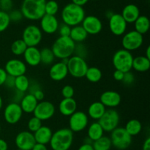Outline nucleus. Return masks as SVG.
I'll use <instances>...</instances> for the list:
<instances>
[{
  "label": "nucleus",
  "instance_id": "2",
  "mask_svg": "<svg viewBox=\"0 0 150 150\" xmlns=\"http://www.w3.org/2000/svg\"><path fill=\"white\" fill-rule=\"evenodd\" d=\"M86 16L83 7L76 5L73 3H69L63 7L61 13L63 23L70 26L80 25Z\"/></svg>",
  "mask_w": 150,
  "mask_h": 150
},
{
  "label": "nucleus",
  "instance_id": "41",
  "mask_svg": "<svg viewBox=\"0 0 150 150\" xmlns=\"http://www.w3.org/2000/svg\"><path fill=\"white\" fill-rule=\"evenodd\" d=\"M86 54H87V50H86V48L82 43H79L78 44H76L74 51L75 55H77L81 57H83V58H85L86 56Z\"/></svg>",
  "mask_w": 150,
  "mask_h": 150
},
{
  "label": "nucleus",
  "instance_id": "20",
  "mask_svg": "<svg viewBox=\"0 0 150 150\" xmlns=\"http://www.w3.org/2000/svg\"><path fill=\"white\" fill-rule=\"evenodd\" d=\"M67 64L62 61L53 63L49 69V76L52 80L60 82L65 79L68 75Z\"/></svg>",
  "mask_w": 150,
  "mask_h": 150
},
{
  "label": "nucleus",
  "instance_id": "57",
  "mask_svg": "<svg viewBox=\"0 0 150 150\" xmlns=\"http://www.w3.org/2000/svg\"><path fill=\"white\" fill-rule=\"evenodd\" d=\"M0 133H1V126H0Z\"/></svg>",
  "mask_w": 150,
  "mask_h": 150
},
{
  "label": "nucleus",
  "instance_id": "49",
  "mask_svg": "<svg viewBox=\"0 0 150 150\" xmlns=\"http://www.w3.org/2000/svg\"><path fill=\"white\" fill-rule=\"evenodd\" d=\"M7 76V72L5 71L4 69L3 68H0V86L3 85L5 82L6 78Z\"/></svg>",
  "mask_w": 150,
  "mask_h": 150
},
{
  "label": "nucleus",
  "instance_id": "21",
  "mask_svg": "<svg viewBox=\"0 0 150 150\" xmlns=\"http://www.w3.org/2000/svg\"><path fill=\"white\" fill-rule=\"evenodd\" d=\"M24 63L32 67H36L41 63L40 50L37 46H28L23 54Z\"/></svg>",
  "mask_w": 150,
  "mask_h": 150
},
{
  "label": "nucleus",
  "instance_id": "8",
  "mask_svg": "<svg viewBox=\"0 0 150 150\" xmlns=\"http://www.w3.org/2000/svg\"><path fill=\"white\" fill-rule=\"evenodd\" d=\"M98 121L102 126L104 132H111L119 126L120 121V113L114 108L106 109Z\"/></svg>",
  "mask_w": 150,
  "mask_h": 150
},
{
  "label": "nucleus",
  "instance_id": "34",
  "mask_svg": "<svg viewBox=\"0 0 150 150\" xmlns=\"http://www.w3.org/2000/svg\"><path fill=\"white\" fill-rule=\"evenodd\" d=\"M92 146L94 150H110L112 146V144L109 137L103 135L99 139L93 141Z\"/></svg>",
  "mask_w": 150,
  "mask_h": 150
},
{
  "label": "nucleus",
  "instance_id": "1",
  "mask_svg": "<svg viewBox=\"0 0 150 150\" xmlns=\"http://www.w3.org/2000/svg\"><path fill=\"white\" fill-rule=\"evenodd\" d=\"M46 0H23L21 12L23 18L30 21H38L45 15Z\"/></svg>",
  "mask_w": 150,
  "mask_h": 150
},
{
  "label": "nucleus",
  "instance_id": "44",
  "mask_svg": "<svg viewBox=\"0 0 150 150\" xmlns=\"http://www.w3.org/2000/svg\"><path fill=\"white\" fill-rule=\"evenodd\" d=\"M70 30H71V26H68V25L65 24L64 23L62 24H59L58 29L59 36H69L70 33Z\"/></svg>",
  "mask_w": 150,
  "mask_h": 150
},
{
  "label": "nucleus",
  "instance_id": "6",
  "mask_svg": "<svg viewBox=\"0 0 150 150\" xmlns=\"http://www.w3.org/2000/svg\"><path fill=\"white\" fill-rule=\"evenodd\" d=\"M111 144L118 150H125L130 147L133 141V137L128 134L125 127L117 126L111 132Z\"/></svg>",
  "mask_w": 150,
  "mask_h": 150
},
{
  "label": "nucleus",
  "instance_id": "27",
  "mask_svg": "<svg viewBox=\"0 0 150 150\" xmlns=\"http://www.w3.org/2000/svg\"><path fill=\"white\" fill-rule=\"evenodd\" d=\"M150 69V59L145 57L144 55L137 56L133 57L132 69L140 73H144Z\"/></svg>",
  "mask_w": 150,
  "mask_h": 150
},
{
  "label": "nucleus",
  "instance_id": "51",
  "mask_svg": "<svg viewBox=\"0 0 150 150\" xmlns=\"http://www.w3.org/2000/svg\"><path fill=\"white\" fill-rule=\"evenodd\" d=\"M78 150H94V149L93 146H92V144L84 143V144H83L79 147Z\"/></svg>",
  "mask_w": 150,
  "mask_h": 150
},
{
  "label": "nucleus",
  "instance_id": "26",
  "mask_svg": "<svg viewBox=\"0 0 150 150\" xmlns=\"http://www.w3.org/2000/svg\"><path fill=\"white\" fill-rule=\"evenodd\" d=\"M106 110V107L100 101H94L89 104L87 110L88 117L93 120L98 121Z\"/></svg>",
  "mask_w": 150,
  "mask_h": 150
},
{
  "label": "nucleus",
  "instance_id": "5",
  "mask_svg": "<svg viewBox=\"0 0 150 150\" xmlns=\"http://www.w3.org/2000/svg\"><path fill=\"white\" fill-rule=\"evenodd\" d=\"M133 55L131 51L120 49L115 51L112 57V63L116 70L123 72L130 71L133 66Z\"/></svg>",
  "mask_w": 150,
  "mask_h": 150
},
{
  "label": "nucleus",
  "instance_id": "35",
  "mask_svg": "<svg viewBox=\"0 0 150 150\" xmlns=\"http://www.w3.org/2000/svg\"><path fill=\"white\" fill-rule=\"evenodd\" d=\"M55 56L51 49L45 47L40 50V62L45 66L52 65L55 60Z\"/></svg>",
  "mask_w": 150,
  "mask_h": 150
},
{
  "label": "nucleus",
  "instance_id": "53",
  "mask_svg": "<svg viewBox=\"0 0 150 150\" xmlns=\"http://www.w3.org/2000/svg\"><path fill=\"white\" fill-rule=\"evenodd\" d=\"M142 150H150V137H147L145 139L142 146Z\"/></svg>",
  "mask_w": 150,
  "mask_h": 150
},
{
  "label": "nucleus",
  "instance_id": "22",
  "mask_svg": "<svg viewBox=\"0 0 150 150\" xmlns=\"http://www.w3.org/2000/svg\"><path fill=\"white\" fill-rule=\"evenodd\" d=\"M77 110V102L73 98H63L59 104V111L62 116H70Z\"/></svg>",
  "mask_w": 150,
  "mask_h": 150
},
{
  "label": "nucleus",
  "instance_id": "58",
  "mask_svg": "<svg viewBox=\"0 0 150 150\" xmlns=\"http://www.w3.org/2000/svg\"><path fill=\"white\" fill-rule=\"evenodd\" d=\"M18 150H20V149H18Z\"/></svg>",
  "mask_w": 150,
  "mask_h": 150
},
{
  "label": "nucleus",
  "instance_id": "14",
  "mask_svg": "<svg viewBox=\"0 0 150 150\" xmlns=\"http://www.w3.org/2000/svg\"><path fill=\"white\" fill-rule=\"evenodd\" d=\"M108 26L113 35L121 36L126 32L127 23L120 13H114L108 19Z\"/></svg>",
  "mask_w": 150,
  "mask_h": 150
},
{
  "label": "nucleus",
  "instance_id": "11",
  "mask_svg": "<svg viewBox=\"0 0 150 150\" xmlns=\"http://www.w3.org/2000/svg\"><path fill=\"white\" fill-rule=\"evenodd\" d=\"M69 117V129L73 132H81L89 124V117L83 111L76 110Z\"/></svg>",
  "mask_w": 150,
  "mask_h": 150
},
{
  "label": "nucleus",
  "instance_id": "37",
  "mask_svg": "<svg viewBox=\"0 0 150 150\" xmlns=\"http://www.w3.org/2000/svg\"><path fill=\"white\" fill-rule=\"evenodd\" d=\"M59 10L58 2L55 0H48L46 1L45 4V14L56 16Z\"/></svg>",
  "mask_w": 150,
  "mask_h": 150
},
{
  "label": "nucleus",
  "instance_id": "13",
  "mask_svg": "<svg viewBox=\"0 0 150 150\" xmlns=\"http://www.w3.org/2000/svg\"><path fill=\"white\" fill-rule=\"evenodd\" d=\"M55 112V106L52 102L42 100V101H38L33 112V114L34 116L42 121H47L51 119L54 116Z\"/></svg>",
  "mask_w": 150,
  "mask_h": 150
},
{
  "label": "nucleus",
  "instance_id": "36",
  "mask_svg": "<svg viewBox=\"0 0 150 150\" xmlns=\"http://www.w3.org/2000/svg\"><path fill=\"white\" fill-rule=\"evenodd\" d=\"M27 45L22 39H17L13 42L10 46L12 53L16 56L23 55L27 48Z\"/></svg>",
  "mask_w": 150,
  "mask_h": 150
},
{
  "label": "nucleus",
  "instance_id": "7",
  "mask_svg": "<svg viewBox=\"0 0 150 150\" xmlns=\"http://www.w3.org/2000/svg\"><path fill=\"white\" fill-rule=\"evenodd\" d=\"M67 66L68 74L74 78L84 77L89 67L85 58L75 54L68 58Z\"/></svg>",
  "mask_w": 150,
  "mask_h": 150
},
{
  "label": "nucleus",
  "instance_id": "23",
  "mask_svg": "<svg viewBox=\"0 0 150 150\" xmlns=\"http://www.w3.org/2000/svg\"><path fill=\"white\" fill-rule=\"evenodd\" d=\"M121 15L127 24H133L140 16V10L136 4H129L123 8Z\"/></svg>",
  "mask_w": 150,
  "mask_h": 150
},
{
  "label": "nucleus",
  "instance_id": "15",
  "mask_svg": "<svg viewBox=\"0 0 150 150\" xmlns=\"http://www.w3.org/2000/svg\"><path fill=\"white\" fill-rule=\"evenodd\" d=\"M4 70L7 75L17 77L18 76L24 75L27 71V66L24 61L20 59H10L4 66Z\"/></svg>",
  "mask_w": 150,
  "mask_h": 150
},
{
  "label": "nucleus",
  "instance_id": "29",
  "mask_svg": "<svg viewBox=\"0 0 150 150\" xmlns=\"http://www.w3.org/2000/svg\"><path fill=\"white\" fill-rule=\"evenodd\" d=\"M103 129L98 121L93 122L88 127L87 136L92 142L103 136Z\"/></svg>",
  "mask_w": 150,
  "mask_h": 150
},
{
  "label": "nucleus",
  "instance_id": "43",
  "mask_svg": "<svg viewBox=\"0 0 150 150\" xmlns=\"http://www.w3.org/2000/svg\"><path fill=\"white\" fill-rule=\"evenodd\" d=\"M13 6V0H0V10L8 13L12 10Z\"/></svg>",
  "mask_w": 150,
  "mask_h": 150
},
{
  "label": "nucleus",
  "instance_id": "54",
  "mask_svg": "<svg viewBox=\"0 0 150 150\" xmlns=\"http://www.w3.org/2000/svg\"><path fill=\"white\" fill-rule=\"evenodd\" d=\"M8 149V144L7 141H4L2 138H0V150H7Z\"/></svg>",
  "mask_w": 150,
  "mask_h": 150
},
{
  "label": "nucleus",
  "instance_id": "40",
  "mask_svg": "<svg viewBox=\"0 0 150 150\" xmlns=\"http://www.w3.org/2000/svg\"><path fill=\"white\" fill-rule=\"evenodd\" d=\"M62 96L63 98H73L75 94V90L72 85H66L62 88Z\"/></svg>",
  "mask_w": 150,
  "mask_h": 150
},
{
  "label": "nucleus",
  "instance_id": "31",
  "mask_svg": "<svg viewBox=\"0 0 150 150\" xmlns=\"http://www.w3.org/2000/svg\"><path fill=\"white\" fill-rule=\"evenodd\" d=\"M125 129L128 132L129 135H131L132 137L136 136L142 132V124L138 119H130L126 123Z\"/></svg>",
  "mask_w": 150,
  "mask_h": 150
},
{
  "label": "nucleus",
  "instance_id": "9",
  "mask_svg": "<svg viewBox=\"0 0 150 150\" xmlns=\"http://www.w3.org/2000/svg\"><path fill=\"white\" fill-rule=\"evenodd\" d=\"M144 43V35L137 31L131 30L125 32L122 38V49L129 51H136L139 49Z\"/></svg>",
  "mask_w": 150,
  "mask_h": 150
},
{
  "label": "nucleus",
  "instance_id": "32",
  "mask_svg": "<svg viewBox=\"0 0 150 150\" xmlns=\"http://www.w3.org/2000/svg\"><path fill=\"white\" fill-rule=\"evenodd\" d=\"M103 73L100 69L95 66H92V67H88L87 71L85 74V77L86 78L89 82H92V83H96L100 81L102 79Z\"/></svg>",
  "mask_w": 150,
  "mask_h": 150
},
{
  "label": "nucleus",
  "instance_id": "25",
  "mask_svg": "<svg viewBox=\"0 0 150 150\" xmlns=\"http://www.w3.org/2000/svg\"><path fill=\"white\" fill-rule=\"evenodd\" d=\"M36 143L46 144H49L52 137L53 132L51 128L48 126H41L36 132L33 133Z\"/></svg>",
  "mask_w": 150,
  "mask_h": 150
},
{
  "label": "nucleus",
  "instance_id": "56",
  "mask_svg": "<svg viewBox=\"0 0 150 150\" xmlns=\"http://www.w3.org/2000/svg\"><path fill=\"white\" fill-rule=\"evenodd\" d=\"M3 107V99H2V97L0 96V110H1V109Z\"/></svg>",
  "mask_w": 150,
  "mask_h": 150
},
{
  "label": "nucleus",
  "instance_id": "48",
  "mask_svg": "<svg viewBox=\"0 0 150 150\" xmlns=\"http://www.w3.org/2000/svg\"><path fill=\"white\" fill-rule=\"evenodd\" d=\"M125 72L122 71L120 70H116L113 73V77L115 79L116 81H118V82H122L123 79V77H124Z\"/></svg>",
  "mask_w": 150,
  "mask_h": 150
},
{
  "label": "nucleus",
  "instance_id": "4",
  "mask_svg": "<svg viewBox=\"0 0 150 150\" xmlns=\"http://www.w3.org/2000/svg\"><path fill=\"white\" fill-rule=\"evenodd\" d=\"M73 142V132L69 128H62L53 132L49 144L52 150H69Z\"/></svg>",
  "mask_w": 150,
  "mask_h": 150
},
{
  "label": "nucleus",
  "instance_id": "42",
  "mask_svg": "<svg viewBox=\"0 0 150 150\" xmlns=\"http://www.w3.org/2000/svg\"><path fill=\"white\" fill-rule=\"evenodd\" d=\"M8 14L10 19V21L19 22L23 19V15H22L21 10H11L10 13H8Z\"/></svg>",
  "mask_w": 150,
  "mask_h": 150
},
{
  "label": "nucleus",
  "instance_id": "16",
  "mask_svg": "<svg viewBox=\"0 0 150 150\" xmlns=\"http://www.w3.org/2000/svg\"><path fill=\"white\" fill-rule=\"evenodd\" d=\"M36 141L32 132L29 130L18 132L15 138V144L20 150H32Z\"/></svg>",
  "mask_w": 150,
  "mask_h": 150
},
{
  "label": "nucleus",
  "instance_id": "52",
  "mask_svg": "<svg viewBox=\"0 0 150 150\" xmlns=\"http://www.w3.org/2000/svg\"><path fill=\"white\" fill-rule=\"evenodd\" d=\"M72 3L76 4V5L83 7L86 4H87L89 0H71Z\"/></svg>",
  "mask_w": 150,
  "mask_h": 150
},
{
  "label": "nucleus",
  "instance_id": "30",
  "mask_svg": "<svg viewBox=\"0 0 150 150\" xmlns=\"http://www.w3.org/2000/svg\"><path fill=\"white\" fill-rule=\"evenodd\" d=\"M135 30L137 31L142 35H144L149 31L150 27V21L147 16H139V17L135 21L134 23Z\"/></svg>",
  "mask_w": 150,
  "mask_h": 150
},
{
  "label": "nucleus",
  "instance_id": "17",
  "mask_svg": "<svg viewBox=\"0 0 150 150\" xmlns=\"http://www.w3.org/2000/svg\"><path fill=\"white\" fill-rule=\"evenodd\" d=\"M81 25L88 35H98L103 29V23L101 20L93 15L85 16Z\"/></svg>",
  "mask_w": 150,
  "mask_h": 150
},
{
  "label": "nucleus",
  "instance_id": "3",
  "mask_svg": "<svg viewBox=\"0 0 150 150\" xmlns=\"http://www.w3.org/2000/svg\"><path fill=\"white\" fill-rule=\"evenodd\" d=\"M76 44L69 36H59L53 44L51 50L57 58L68 59L74 54Z\"/></svg>",
  "mask_w": 150,
  "mask_h": 150
},
{
  "label": "nucleus",
  "instance_id": "19",
  "mask_svg": "<svg viewBox=\"0 0 150 150\" xmlns=\"http://www.w3.org/2000/svg\"><path fill=\"white\" fill-rule=\"evenodd\" d=\"M100 101L106 108H115L121 103L122 96L117 91H106L100 95Z\"/></svg>",
  "mask_w": 150,
  "mask_h": 150
},
{
  "label": "nucleus",
  "instance_id": "45",
  "mask_svg": "<svg viewBox=\"0 0 150 150\" xmlns=\"http://www.w3.org/2000/svg\"><path fill=\"white\" fill-rule=\"evenodd\" d=\"M135 81V76L134 74L130 71H127L125 73L124 77H123V79L122 82L126 85H130L131 84L133 83V82Z\"/></svg>",
  "mask_w": 150,
  "mask_h": 150
},
{
  "label": "nucleus",
  "instance_id": "46",
  "mask_svg": "<svg viewBox=\"0 0 150 150\" xmlns=\"http://www.w3.org/2000/svg\"><path fill=\"white\" fill-rule=\"evenodd\" d=\"M32 94H33L34 96L35 97V99H36L38 101H42V100H44V98H45V94H44L43 91L41 89V88L37 89L36 91H34Z\"/></svg>",
  "mask_w": 150,
  "mask_h": 150
},
{
  "label": "nucleus",
  "instance_id": "28",
  "mask_svg": "<svg viewBox=\"0 0 150 150\" xmlns=\"http://www.w3.org/2000/svg\"><path fill=\"white\" fill-rule=\"evenodd\" d=\"M88 36L87 32L85 31L81 25L72 26L69 37L74 41L76 44L83 43Z\"/></svg>",
  "mask_w": 150,
  "mask_h": 150
},
{
  "label": "nucleus",
  "instance_id": "33",
  "mask_svg": "<svg viewBox=\"0 0 150 150\" xmlns=\"http://www.w3.org/2000/svg\"><path fill=\"white\" fill-rule=\"evenodd\" d=\"M30 81L26 75H21L15 78V87L16 91L24 94L29 90Z\"/></svg>",
  "mask_w": 150,
  "mask_h": 150
},
{
  "label": "nucleus",
  "instance_id": "24",
  "mask_svg": "<svg viewBox=\"0 0 150 150\" xmlns=\"http://www.w3.org/2000/svg\"><path fill=\"white\" fill-rule=\"evenodd\" d=\"M38 103V101L35 99L33 94L28 93L23 95L19 102V104L21 107L23 113L29 114V113H33Z\"/></svg>",
  "mask_w": 150,
  "mask_h": 150
},
{
  "label": "nucleus",
  "instance_id": "38",
  "mask_svg": "<svg viewBox=\"0 0 150 150\" xmlns=\"http://www.w3.org/2000/svg\"><path fill=\"white\" fill-rule=\"evenodd\" d=\"M10 22L8 13L0 10V32H4L9 27Z\"/></svg>",
  "mask_w": 150,
  "mask_h": 150
},
{
  "label": "nucleus",
  "instance_id": "50",
  "mask_svg": "<svg viewBox=\"0 0 150 150\" xmlns=\"http://www.w3.org/2000/svg\"><path fill=\"white\" fill-rule=\"evenodd\" d=\"M32 150H48V148L45 144L35 143V144L32 147Z\"/></svg>",
  "mask_w": 150,
  "mask_h": 150
},
{
  "label": "nucleus",
  "instance_id": "39",
  "mask_svg": "<svg viewBox=\"0 0 150 150\" xmlns=\"http://www.w3.org/2000/svg\"><path fill=\"white\" fill-rule=\"evenodd\" d=\"M41 126H42V121L40 120L39 119H38L35 116H33L28 121V129H29V132H32V133L36 132Z\"/></svg>",
  "mask_w": 150,
  "mask_h": 150
},
{
  "label": "nucleus",
  "instance_id": "10",
  "mask_svg": "<svg viewBox=\"0 0 150 150\" xmlns=\"http://www.w3.org/2000/svg\"><path fill=\"white\" fill-rule=\"evenodd\" d=\"M21 39L27 46H38L42 41V32L37 25H28L23 29Z\"/></svg>",
  "mask_w": 150,
  "mask_h": 150
},
{
  "label": "nucleus",
  "instance_id": "12",
  "mask_svg": "<svg viewBox=\"0 0 150 150\" xmlns=\"http://www.w3.org/2000/svg\"><path fill=\"white\" fill-rule=\"evenodd\" d=\"M23 113L19 103L12 101L5 107L3 112V116L7 124L13 125L20 121L23 116Z\"/></svg>",
  "mask_w": 150,
  "mask_h": 150
},
{
  "label": "nucleus",
  "instance_id": "47",
  "mask_svg": "<svg viewBox=\"0 0 150 150\" xmlns=\"http://www.w3.org/2000/svg\"><path fill=\"white\" fill-rule=\"evenodd\" d=\"M15 78L14 76H10V75H7V78H6L5 82H4V85H6L7 88H14L15 87Z\"/></svg>",
  "mask_w": 150,
  "mask_h": 150
},
{
  "label": "nucleus",
  "instance_id": "18",
  "mask_svg": "<svg viewBox=\"0 0 150 150\" xmlns=\"http://www.w3.org/2000/svg\"><path fill=\"white\" fill-rule=\"evenodd\" d=\"M40 21V28L41 31L45 34L52 35L58 31L59 22L56 16L45 14Z\"/></svg>",
  "mask_w": 150,
  "mask_h": 150
},
{
  "label": "nucleus",
  "instance_id": "55",
  "mask_svg": "<svg viewBox=\"0 0 150 150\" xmlns=\"http://www.w3.org/2000/svg\"><path fill=\"white\" fill-rule=\"evenodd\" d=\"M145 57H147L148 59H150V46H148L147 48L146 49V52H145Z\"/></svg>",
  "mask_w": 150,
  "mask_h": 150
}]
</instances>
